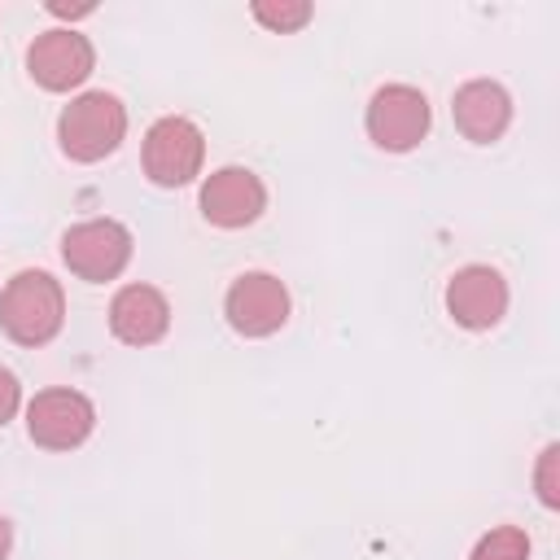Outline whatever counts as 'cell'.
<instances>
[{"instance_id":"6da1fadb","label":"cell","mask_w":560,"mask_h":560,"mask_svg":"<svg viewBox=\"0 0 560 560\" xmlns=\"http://www.w3.org/2000/svg\"><path fill=\"white\" fill-rule=\"evenodd\" d=\"M66 324V289L48 271H18L0 289V328L18 346H48Z\"/></svg>"},{"instance_id":"7a4b0ae2","label":"cell","mask_w":560,"mask_h":560,"mask_svg":"<svg viewBox=\"0 0 560 560\" xmlns=\"http://www.w3.org/2000/svg\"><path fill=\"white\" fill-rule=\"evenodd\" d=\"M127 140V105L114 92H79L57 118V144L70 162H101Z\"/></svg>"},{"instance_id":"3957f363","label":"cell","mask_w":560,"mask_h":560,"mask_svg":"<svg viewBox=\"0 0 560 560\" xmlns=\"http://www.w3.org/2000/svg\"><path fill=\"white\" fill-rule=\"evenodd\" d=\"M140 166L149 175V184L158 188H184L201 175L206 166V136L192 118L184 114H166L144 131L140 144Z\"/></svg>"},{"instance_id":"277c9868","label":"cell","mask_w":560,"mask_h":560,"mask_svg":"<svg viewBox=\"0 0 560 560\" xmlns=\"http://www.w3.org/2000/svg\"><path fill=\"white\" fill-rule=\"evenodd\" d=\"M131 249H136L131 228L118 219H83L61 236V262L70 267V276L88 284L118 280L131 262Z\"/></svg>"},{"instance_id":"5b68a950","label":"cell","mask_w":560,"mask_h":560,"mask_svg":"<svg viewBox=\"0 0 560 560\" xmlns=\"http://www.w3.org/2000/svg\"><path fill=\"white\" fill-rule=\"evenodd\" d=\"M363 127H368V140L385 153H411L429 127H433V109H429V96L411 83H385L372 92L368 101V114H363Z\"/></svg>"},{"instance_id":"8992f818","label":"cell","mask_w":560,"mask_h":560,"mask_svg":"<svg viewBox=\"0 0 560 560\" xmlns=\"http://www.w3.org/2000/svg\"><path fill=\"white\" fill-rule=\"evenodd\" d=\"M92 429H96V407L88 394H79L70 385L39 389L26 402V433L44 451H74L92 438Z\"/></svg>"},{"instance_id":"52a82bcc","label":"cell","mask_w":560,"mask_h":560,"mask_svg":"<svg viewBox=\"0 0 560 560\" xmlns=\"http://www.w3.org/2000/svg\"><path fill=\"white\" fill-rule=\"evenodd\" d=\"M289 289L280 276L271 271H241L228 293H223V315L232 324V332L258 341V337H271L289 324Z\"/></svg>"},{"instance_id":"ba28073f","label":"cell","mask_w":560,"mask_h":560,"mask_svg":"<svg viewBox=\"0 0 560 560\" xmlns=\"http://www.w3.org/2000/svg\"><path fill=\"white\" fill-rule=\"evenodd\" d=\"M96 70V48L74 26H48L26 48V74L44 92H74Z\"/></svg>"},{"instance_id":"9c48e42d","label":"cell","mask_w":560,"mask_h":560,"mask_svg":"<svg viewBox=\"0 0 560 560\" xmlns=\"http://www.w3.org/2000/svg\"><path fill=\"white\" fill-rule=\"evenodd\" d=\"M197 201H201L206 223H214L223 232H236V228L258 223V214L267 210V184L249 166H219L201 179Z\"/></svg>"},{"instance_id":"30bf717a","label":"cell","mask_w":560,"mask_h":560,"mask_svg":"<svg viewBox=\"0 0 560 560\" xmlns=\"http://www.w3.org/2000/svg\"><path fill=\"white\" fill-rule=\"evenodd\" d=\"M446 315L468 332L494 328L508 315V280L486 262L459 267L446 280Z\"/></svg>"},{"instance_id":"8fae6325","label":"cell","mask_w":560,"mask_h":560,"mask_svg":"<svg viewBox=\"0 0 560 560\" xmlns=\"http://www.w3.org/2000/svg\"><path fill=\"white\" fill-rule=\"evenodd\" d=\"M109 332L122 341V346H158L166 332H171V302L158 284H122L114 298H109Z\"/></svg>"},{"instance_id":"7c38bea8","label":"cell","mask_w":560,"mask_h":560,"mask_svg":"<svg viewBox=\"0 0 560 560\" xmlns=\"http://www.w3.org/2000/svg\"><path fill=\"white\" fill-rule=\"evenodd\" d=\"M451 118L464 140L472 144H494L512 127V96L494 79H468L451 96Z\"/></svg>"},{"instance_id":"4fadbf2b","label":"cell","mask_w":560,"mask_h":560,"mask_svg":"<svg viewBox=\"0 0 560 560\" xmlns=\"http://www.w3.org/2000/svg\"><path fill=\"white\" fill-rule=\"evenodd\" d=\"M249 13H254V22L267 26L271 35H293V31H302V26L315 18V9H311L306 0H254Z\"/></svg>"},{"instance_id":"5bb4252c","label":"cell","mask_w":560,"mask_h":560,"mask_svg":"<svg viewBox=\"0 0 560 560\" xmlns=\"http://www.w3.org/2000/svg\"><path fill=\"white\" fill-rule=\"evenodd\" d=\"M468 560H529V534L521 525H494L477 538Z\"/></svg>"},{"instance_id":"9a60e30c","label":"cell","mask_w":560,"mask_h":560,"mask_svg":"<svg viewBox=\"0 0 560 560\" xmlns=\"http://www.w3.org/2000/svg\"><path fill=\"white\" fill-rule=\"evenodd\" d=\"M534 490H538V503L542 508H560V446L547 442L542 455H538V468H534Z\"/></svg>"},{"instance_id":"2e32d148","label":"cell","mask_w":560,"mask_h":560,"mask_svg":"<svg viewBox=\"0 0 560 560\" xmlns=\"http://www.w3.org/2000/svg\"><path fill=\"white\" fill-rule=\"evenodd\" d=\"M18 407H22V385H18V376L9 368H0V429L18 416Z\"/></svg>"},{"instance_id":"e0dca14e","label":"cell","mask_w":560,"mask_h":560,"mask_svg":"<svg viewBox=\"0 0 560 560\" xmlns=\"http://www.w3.org/2000/svg\"><path fill=\"white\" fill-rule=\"evenodd\" d=\"M48 13H52V18H70V22H74V18H88V13H96V4H92V0H83V4H66V0H48Z\"/></svg>"},{"instance_id":"ac0fdd59","label":"cell","mask_w":560,"mask_h":560,"mask_svg":"<svg viewBox=\"0 0 560 560\" xmlns=\"http://www.w3.org/2000/svg\"><path fill=\"white\" fill-rule=\"evenodd\" d=\"M9 547H13V525L9 516H0V560H9Z\"/></svg>"}]
</instances>
